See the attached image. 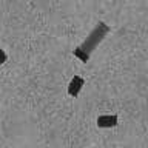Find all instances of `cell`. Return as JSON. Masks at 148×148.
Here are the masks:
<instances>
[{
	"label": "cell",
	"mask_w": 148,
	"mask_h": 148,
	"mask_svg": "<svg viewBox=\"0 0 148 148\" xmlns=\"http://www.w3.org/2000/svg\"><path fill=\"white\" fill-rule=\"evenodd\" d=\"M108 34H110V26L106 25L105 22H99V23H97V25L91 29L90 34L86 36V39L83 40L79 46H80V48L85 51L86 54L91 56V53L102 43V42L105 40V37L108 36Z\"/></svg>",
	"instance_id": "obj_1"
},
{
	"label": "cell",
	"mask_w": 148,
	"mask_h": 148,
	"mask_svg": "<svg viewBox=\"0 0 148 148\" xmlns=\"http://www.w3.org/2000/svg\"><path fill=\"white\" fill-rule=\"evenodd\" d=\"M96 122L99 128H114L119 123V117L116 114H102L97 117Z\"/></svg>",
	"instance_id": "obj_2"
},
{
	"label": "cell",
	"mask_w": 148,
	"mask_h": 148,
	"mask_svg": "<svg viewBox=\"0 0 148 148\" xmlns=\"http://www.w3.org/2000/svg\"><path fill=\"white\" fill-rule=\"evenodd\" d=\"M83 85H85V80H83L80 76H74L71 79V82L68 83V94L71 97H77L79 92L82 91Z\"/></svg>",
	"instance_id": "obj_3"
},
{
	"label": "cell",
	"mask_w": 148,
	"mask_h": 148,
	"mask_svg": "<svg viewBox=\"0 0 148 148\" xmlns=\"http://www.w3.org/2000/svg\"><path fill=\"white\" fill-rule=\"evenodd\" d=\"M73 53H74V57H77V59L80 60V62H83V63H86L88 60H90V57H91V56H90V54H86L85 51H83V49L80 48V46H77V48H74V51H73Z\"/></svg>",
	"instance_id": "obj_4"
},
{
	"label": "cell",
	"mask_w": 148,
	"mask_h": 148,
	"mask_svg": "<svg viewBox=\"0 0 148 148\" xmlns=\"http://www.w3.org/2000/svg\"><path fill=\"white\" fill-rule=\"evenodd\" d=\"M6 60H8V56H6V53H5V51H3L2 48H0V65L5 63Z\"/></svg>",
	"instance_id": "obj_5"
}]
</instances>
